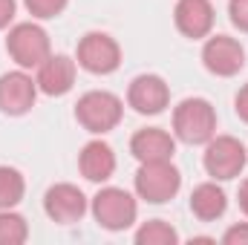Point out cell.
Segmentation results:
<instances>
[{
  "mask_svg": "<svg viewBox=\"0 0 248 245\" xmlns=\"http://www.w3.org/2000/svg\"><path fill=\"white\" fill-rule=\"evenodd\" d=\"M124 116V104L119 95L107 92V90H93V92H84L75 104V119L84 130L101 136V133H110L116 130L119 122Z\"/></svg>",
  "mask_w": 248,
  "mask_h": 245,
  "instance_id": "6da1fadb",
  "label": "cell"
},
{
  "mask_svg": "<svg viewBox=\"0 0 248 245\" xmlns=\"http://www.w3.org/2000/svg\"><path fill=\"white\" fill-rule=\"evenodd\" d=\"M173 133L185 144H208L217 136V113L205 98H185L173 110Z\"/></svg>",
  "mask_w": 248,
  "mask_h": 245,
  "instance_id": "7a4b0ae2",
  "label": "cell"
},
{
  "mask_svg": "<svg viewBox=\"0 0 248 245\" xmlns=\"http://www.w3.org/2000/svg\"><path fill=\"white\" fill-rule=\"evenodd\" d=\"M6 52L12 55V61L20 69H38L41 63L52 55L49 49V35L38 26V23H17L9 29L6 38Z\"/></svg>",
  "mask_w": 248,
  "mask_h": 245,
  "instance_id": "3957f363",
  "label": "cell"
},
{
  "mask_svg": "<svg viewBox=\"0 0 248 245\" xmlns=\"http://www.w3.org/2000/svg\"><path fill=\"white\" fill-rule=\"evenodd\" d=\"M182 187V173L170 162H141L136 173V193L150 205L170 202Z\"/></svg>",
  "mask_w": 248,
  "mask_h": 245,
  "instance_id": "277c9868",
  "label": "cell"
},
{
  "mask_svg": "<svg viewBox=\"0 0 248 245\" xmlns=\"http://www.w3.org/2000/svg\"><path fill=\"white\" fill-rule=\"evenodd\" d=\"M139 205L124 187H101L93 196V216L107 231H124L136 222Z\"/></svg>",
  "mask_w": 248,
  "mask_h": 245,
  "instance_id": "5b68a950",
  "label": "cell"
},
{
  "mask_svg": "<svg viewBox=\"0 0 248 245\" xmlns=\"http://www.w3.org/2000/svg\"><path fill=\"white\" fill-rule=\"evenodd\" d=\"M246 162H248V150L234 136H214L205 147V170H208L211 179L228 182V179L243 173Z\"/></svg>",
  "mask_w": 248,
  "mask_h": 245,
  "instance_id": "8992f818",
  "label": "cell"
},
{
  "mask_svg": "<svg viewBox=\"0 0 248 245\" xmlns=\"http://www.w3.org/2000/svg\"><path fill=\"white\" fill-rule=\"evenodd\" d=\"M78 66L93 75H110L122 66V46L107 32H87L78 44Z\"/></svg>",
  "mask_w": 248,
  "mask_h": 245,
  "instance_id": "52a82bcc",
  "label": "cell"
},
{
  "mask_svg": "<svg viewBox=\"0 0 248 245\" xmlns=\"http://www.w3.org/2000/svg\"><path fill=\"white\" fill-rule=\"evenodd\" d=\"M202 63L211 75L231 78L246 66V49L240 46V41H234L228 35H214L202 46Z\"/></svg>",
  "mask_w": 248,
  "mask_h": 245,
  "instance_id": "ba28073f",
  "label": "cell"
},
{
  "mask_svg": "<svg viewBox=\"0 0 248 245\" xmlns=\"http://www.w3.org/2000/svg\"><path fill=\"white\" fill-rule=\"evenodd\" d=\"M38 98V81L26 75L23 69L0 75V110L6 116H23L35 107Z\"/></svg>",
  "mask_w": 248,
  "mask_h": 245,
  "instance_id": "9c48e42d",
  "label": "cell"
},
{
  "mask_svg": "<svg viewBox=\"0 0 248 245\" xmlns=\"http://www.w3.org/2000/svg\"><path fill=\"white\" fill-rule=\"evenodd\" d=\"M44 211L52 222H61V225H72L78 222L84 214H87V196L81 193V187L69 182L52 184L44 196Z\"/></svg>",
  "mask_w": 248,
  "mask_h": 245,
  "instance_id": "30bf717a",
  "label": "cell"
},
{
  "mask_svg": "<svg viewBox=\"0 0 248 245\" xmlns=\"http://www.w3.org/2000/svg\"><path fill=\"white\" fill-rule=\"evenodd\" d=\"M127 104L141 116H159L170 104V90H168L165 78H159V75H139L130 81Z\"/></svg>",
  "mask_w": 248,
  "mask_h": 245,
  "instance_id": "8fae6325",
  "label": "cell"
},
{
  "mask_svg": "<svg viewBox=\"0 0 248 245\" xmlns=\"http://www.w3.org/2000/svg\"><path fill=\"white\" fill-rule=\"evenodd\" d=\"M173 20L176 29L190 41L208 38L214 29V6L211 0H179L173 9Z\"/></svg>",
  "mask_w": 248,
  "mask_h": 245,
  "instance_id": "7c38bea8",
  "label": "cell"
},
{
  "mask_svg": "<svg viewBox=\"0 0 248 245\" xmlns=\"http://www.w3.org/2000/svg\"><path fill=\"white\" fill-rule=\"evenodd\" d=\"M130 153L139 162H170L176 153V141L162 127H144L130 138Z\"/></svg>",
  "mask_w": 248,
  "mask_h": 245,
  "instance_id": "4fadbf2b",
  "label": "cell"
},
{
  "mask_svg": "<svg viewBox=\"0 0 248 245\" xmlns=\"http://www.w3.org/2000/svg\"><path fill=\"white\" fill-rule=\"evenodd\" d=\"M38 90L46 95H66L75 84V61L69 55H49L38 66Z\"/></svg>",
  "mask_w": 248,
  "mask_h": 245,
  "instance_id": "5bb4252c",
  "label": "cell"
},
{
  "mask_svg": "<svg viewBox=\"0 0 248 245\" xmlns=\"http://www.w3.org/2000/svg\"><path fill=\"white\" fill-rule=\"evenodd\" d=\"M78 168H81V176L90 179V182H107L113 173H116V153L107 141H90L84 144L81 156H78Z\"/></svg>",
  "mask_w": 248,
  "mask_h": 245,
  "instance_id": "9a60e30c",
  "label": "cell"
},
{
  "mask_svg": "<svg viewBox=\"0 0 248 245\" xmlns=\"http://www.w3.org/2000/svg\"><path fill=\"white\" fill-rule=\"evenodd\" d=\"M225 208H228L225 190L217 182H202L193 187V193H190V211H193L196 219L214 222V219H219L225 214Z\"/></svg>",
  "mask_w": 248,
  "mask_h": 245,
  "instance_id": "2e32d148",
  "label": "cell"
},
{
  "mask_svg": "<svg viewBox=\"0 0 248 245\" xmlns=\"http://www.w3.org/2000/svg\"><path fill=\"white\" fill-rule=\"evenodd\" d=\"M26 193V182L20 176V170L9 168V165H0V211H9L15 208Z\"/></svg>",
  "mask_w": 248,
  "mask_h": 245,
  "instance_id": "e0dca14e",
  "label": "cell"
},
{
  "mask_svg": "<svg viewBox=\"0 0 248 245\" xmlns=\"http://www.w3.org/2000/svg\"><path fill=\"white\" fill-rule=\"evenodd\" d=\"M136 245H179V234L165 219H150L136 231Z\"/></svg>",
  "mask_w": 248,
  "mask_h": 245,
  "instance_id": "ac0fdd59",
  "label": "cell"
},
{
  "mask_svg": "<svg viewBox=\"0 0 248 245\" xmlns=\"http://www.w3.org/2000/svg\"><path fill=\"white\" fill-rule=\"evenodd\" d=\"M29 237V225L20 214L0 211V245H23Z\"/></svg>",
  "mask_w": 248,
  "mask_h": 245,
  "instance_id": "d6986e66",
  "label": "cell"
},
{
  "mask_svg": "<svg viewBox=\"0 0 248 245\" xmlns=\"http://www.w3.org/2000/svg\"><path fill=\"white\" fill-rule=\"evenodd\" d=\"M23 3H26V9H29L32 17L49 20V17H58V15H61L69 0H23Z\"/></svg>",
  "mask_w": 248,
  "mask_h": 245,
  "instance_id": "ffe728a7",
  "label": "cell"
},
{
  "mask_svg": "<svg viewBox=\"0 0 248 245\" xmlns=\"http://www.w3.org/2000/svg\"><path fill=\"white\" fill-rule=\"evenodd\" d=\"M228 15L240 32H248V0H228Z\"/></svg>",
  "mask_w": 248,
  "mask_h": 245,
  "instance_id": "44dd1931",
  "label": "cell"
},
{
  "mask_svg": "<svg viewBox=\"0 0 248 245\" xmlns=\"http://www.w3.org/2000/svg\"><path fill=\"white\" fill-rule=\"evenodd\" d=\"M222 245H248V222L231 225V228L222 234Z\"/></svg>",
  "mask_w": 248,
  "mask_h": 245,
  "instance_id": "7402d4cb",
  "label": "cell"
},
{
  "mask_svg": "<svg viewBox=\"0 0 248 245\" xmlns=\"http://www.w3.org/2000/svg\"><path fill=\"white\" fill-rule=\"evenodd\" d=\"M234 110H237V116L248 124V84L237 92V98H234Z\"/></svg>",
  "mask_w": 248,
  "mask_h": 245,
  "instance_id": "603a6c76",
  "label": "cell"
},
{
  "mask_svg": "<svg viewBox=\"0 0 248 245\" xmlns=\"http://www.w3.org/2000/svg\"><path fill=\"white\" fill-rule=\"evenodd\" d=\"M15 17V0H0V29H6Z\"/></svg>",
  "mask_w": 248,
  "mask_h": 245,
  "instance_id": "cb8c5ba5",
  "label": "cell"
},
{
  "mask_svg": "<svg viewBox=\"0 0 248 245\" xmlns=\"http://www.w3.org/2000/svg\"><path fill=\"white\" fill-rule=\"evenodd\" d=\"M240 211L248 216V179L240 184Z\"/></svg>",
  "mask_w": 248,
  "mask_h": 245,
  "instance_id": "d4e9b609",
  "label": "cell"
}]
</instances>
